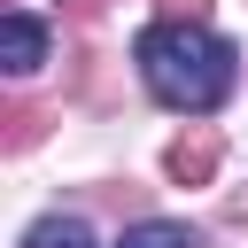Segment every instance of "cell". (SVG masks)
<instances>
[{
    "instance_id": "cell-1",
    "label": "cell",
    "mask_w": 248,
    "mask_h": 248,
    "mask_svg": "<svg viewBox=\"0 0 248 248\" xmlns=\"http://www.w3.org/2000/svg\"><path fill=\"white\" fill-rule=\"evenodd\" d=\"M132 62H140L147 93H155L163 108H178V116H209V108H225V93L240 85L232 39L209 31L202 16H163V23H147L140 46H132Z\"/></svg>"
},
{
    "instance_id": "cell-2",
    "label": "cell",
    "mask_w": 248,
    "mask_h": 248,
    "mask_svg": "<svg viewBox=\"0 0 248 248\" xmlns=\"http://www.w3.org/2000/svg\"><path fill=\"white\" fill-rule=\"evenodd\" d=\"M39 62H46V23L23 16V8H8V16H0V70H8V78H31Z\"/></svg>"
},
{
    "instance_id": "cell-3",
    "label": "cell",
    "mask_w": 248,
    "mask_h": 248,
    "mask_svg": "<svg viewBox=\"0 0 248 248\" xmlns=\"http://www.w3.org/2000/svg\"><path fill=\"white\" fill-rule=\"evenodd\" d=\"M23 248H101V240H93L85 217H62V209H54V217H39V225L23 232Z\"/></svg>"
},
{
    "instance_id": "cell-4",
    "label": "cell",
    "mask_w": 248,
    "mask_h": 248,
    "mask_svg": "<svg viewBox=\"0 0 248 248\" xmlns=\"http://www.w3.org/2000/svg\"><path fill=\"white\" fill-rule=\"evenodd\" d=\"M116 248H194V232H186L178 217H140V225H132Z\"/></svg>"
},
{
    "instance_id": "cell-5",
    "label": "cell",
    "mask_w": 248,
    "mask_h": 248,
    "mask_svg": "<svg viewBox=\"0 0 248 248\" xmlns=\"http://www.w3.org/2000/svg\"><path fill=\"white\" fill-rule=\"evenodd\" d=\"M209 170H217V140H209V132L170 147V178H209Z\"/></svg>"
},
{
    "instance_id": "cell-6",
    "label": "cell",
    "mask_w": 248,
    "mask_h": 248,
    "mask_svg": "<svg viewBox=\"0 0 248 248\" xmlns=\"http://www.w3.org/2000/svg\"><path fill=\"white\" fill-rule=\"evenodd\" d=\"M163 8H170V16H202V0H163Z\"/></svg>"
}]
</instances>
